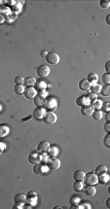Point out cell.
<instances>
[{"label":"cell","instance_id":"6da1fadb","mask_svg":"<svg viewBox=\"0 0 110 209\" xmlns=\"http://www.w3.org/2000/svg\"><path fill=\"white\" fill-rule=\"evenodd\" d=\"M46 165H47L48 169L50 170H57L60 167V160L56 157H50L47 159V162H46Z\"/></svg>","mask_w":110,"mask_h":209},{"label":"cell","instance_id":"7a4b0ae2","mask_svg":"<svg viewBox=\"0 0 110 209\" xmlns=\"http://www.w3.org/2000/svg\"><path fill=\"white\" fill-rule=\"evenodd\" d=\"M44 108L45 110H47L49 112H55L57 108V99H55L53 97H49L45 100L44 103Z\"/></svg>","mask_w":110,"mask_h":209},{"label":"cell","instance_id":"3957f363","mask_svg":"<svg viewBox=\"0 0 110 209\" xmlns=\"http://www.w3.org/2000/svg\"><path fill=\"white\" fill-rule=\"evenodd\" d=\"M84 180L87 185L94 186V185L97 184V182H99V177H97V175L94 173V172H89V173L85 174Z\"/></svg>","mask_w":110,"mask_h":209},{"label":"cell","instance_id":"277c9868","mask_svg":"<svg viewBox=\"0 0 110 209\" xmlns=\"http://www.w3.org/2000/svg\"><path fill=\"white\" fill-rule=\"evenodd\" d=\"M57 117L54 112H46L43 117V122L46 125H54L57 122Z\"/></svg>","mask_w":110,"mask_h":209},{"label":"cell","instance_id":"5b68a950","mask_svg":"<svg viewBox=\"0 0 110 209\" xmlns=\"http://www.w3.org/2000/svg\"><path fill=\"white\" fill-rule=\"evenodd\" d=\"M46 60H47L48 63H50L52 65H56L60 62V56L57 53H48L47 56H46Z\"/></svg>","mask_w":110,"mask_h":209},{"label":"cell","instance_id":"8992f818","mask_svg":"<svg viewBox=\"0 0 110 209\" xmlns=\"http://www.w3.org/2000/svg\"><path fill=\"white\" fill-rule=\"evenodd\" d=\"M50 67L47 65H40L37 68V75L41 78L48 77V75L50 74Z\"/></svg>","mask_w":110,"mask_h":209},{"label":"cell","instance_id":"52a82bcc","mask_svg":"<svg viewBox=\"0 0 110 209\" xmlns=\"http://www.w3.org/2000/svg\"><path fill=\"white\" fill-rule=\"evenodd\" d=\"M28 162L32 165H37L41 163L42 162V156L39 153H31L28 156Z\"/></svg>","mask_w":110,"mask_h":209},{"label":"cell","instance_id":"ba28073f","mask_svg":"<svg viewBox=\"0 0 110 209\" xmlns=\"http://www.w3.org/2000/svg\"><path fill=\"white\" fill-rule=\"evenodd\" d=\"M26 201L28 202V204L31 206V205L36 204V201H37V193L33 191H30L26 195Z\"/></svg>","mask_w":110,"mask_h":209},{"label":"cell","instance_id":"9c48e42d","mask_svg":"<svg viewBox=\"0 0 110 209\" xmlns=\"http://www.w3.org/2000/svg\"><path fill=\"white\" fill-rule=\"evenodd\" d=\"M46 88H47V84L45 83L44 81H36V83L34 85V89L36 90V92H38L39 95H42L46 92Z\"/></svg>","mask_w":110,"mask_h":209},{"label":"cell","instance_id":"30bf717a","mask_svg":"<svg viewBox=\"0 0 110 209\" xmlns=\"http://www.w3.org/2000/svg\"><path fill=\"white\" fill-rule=\"evenodd\" d=\"M24 96L27 99H33L36 96V90L33 87H27L24 88Z\"/></svg>","mask_w":110,"mask_h":209},{"label":"cell","instance_id":"8fae6325","mask_svg":"<svg viewBox=\"0 0 110 209\" xmlns=\"http://www.w3.org/2000/svg\"><path fill=\"white\" fill-rule=\"evenodd\" d=\"M50 147V143L48 141H42L38 144L37 146V153L39 154H45L48 152V149Z\"/></svg>","mask_w":110,"mask_h":209},{"label":"cell","instance_id":"7c38bea8","mask_svg":"<svg viewBox=\"0 0 110 209\" xmlns=\"http://www.w3.org/2000/svg\"><path fill=\"white\" fill-rule=\"evenodd\" d=\"M94 110V109L93 108V106H92L91 104L82 106L81 107V114L85 117H90V116H92V114H93Z\"/></svg>","mask_w":110,"mask_h":209},{"label":"cell","instance_id":"4fadbf2b","mask_svg":"<svg viewBox=\"0 0 110 209\" xmlns=\"http://www.w3.org/2000/svg\"><path fill=\"white\" fill-rule=\"evenodd\" d=\"M14 201L17 205L23 206V205L26 202V195H23V193H18V195L14 196Z\"/></svg>","mask_w":110,"mask_h":209},{"label":"cell","instance_id":"5bb4252c","mask_svg":"<svg viewBox=\"0 0 110 209\" xmlns=\"http://www.w3.org/2000/svg\"><path fill=\"white\" fill-rule=\"evenodd\" d=\"M45 113H46L45 108L37 107V108L34 109V111H33V117H34L35 119H37V120H41V119H43Z\"/></svg>","mask_w":110,"mask_h":209},{"label":"cell","instance_id":"9a60e30c","mask_svg":"<svg viewBox=\"0 0 110 209\" xmlns=\"http://www.w3.org/2000/svg\"><path fill=\"white\" fill-rule=\"evenodd\" d=\"M46 169H48V167L46 165H41V163H37V165H34L33 172H34L36 175H42L46 172Z\"/></svg>","mask_w":110,"mask_h":209},{"label":"cell","instance_id":"2e32d148","mask_svg":"<svg viewBox=\"0 0 110 209\" xmlns=\"http://www.w3.org/2000/svg\"><path fill=\"white\" fill-rule=\"evenodd\" d=\"M82 191H83V192L85 193V195L88 196H93L96 195V193H97L96 188H94V186H92V185H88V186L84 187Z\"/></svg>","mask_w":110,"mask_h":209},{"label":"cell","instance_id":"e0dca14e","mask_svg":"<svg viewBox=\"0 0 110 209\" xmlns=\"http://www.w3.org/2000/svg\"><path fill=\"white\" fill-rule=\"evenodd\" d=\"M45 97L42 95H36L34 98H33V101H34V104L37 106V107H43L45 103Z\"/></svg>","mask_w":110,"mask_h":209},{"label":"cell","instance_id":"ac0fdd59","mask_svg":"<svg viewBox=\"0 0 110 209\" xmlns=\"http://www.w3.org/2000/svg\"><path fill=\"white\" fill-rule=\"evenodd\" d=\"M91 102L89 101V99L87 98V96L86 95H82L80 96V97H78L77 98V100H76V104H77L78 106H85V105H89Z\"/></svg>","mask_w":110,"mask_h":209},{"label":"cell","instance_id":"d6986e66","mask_svg":"<svg viewBox=\"0 0 110 209\" xmlns=\"http://www.w3.org/2000/svg\"><path fill=\"white\" fill-rule=\"evenodd\" d=\"M91 88V84L89 83L87 79H83L79 82V89L81 90H89Z\"/></svg>","mask_w":110,"mask_h":209},{"label":"cell","instance_id":"ffe728a7","mask_svg":"<svg viewBox=\"0 0 110 209\" xmlns=\"http://www.w3.org/2000/svg\"><path fill=\"white\" fill-rule=\"evenodd\" d=\"M85 172L83 170H76L73 173V179L75 181H83L85 178Z\"/></svg>","mask_w":110,"mask_h":209},{"label":"cell","instance_id":"44dd1931","mask_svg":"<svg viewBox=\"0 0 110 209\" xmlns=\"http://www.w3.org/2000/svg\"><path fill=\"white\" fill-rule=\"evenodd\" d=\"M92 117L94 118V121H100L103 118V113L101 110L97 109V110H94L93 114H92Z\"/></svg>","mask_w":110,"mask_h":209},{"label":"cell","instance_id":"7402d4cb","mask_svg":"<svg viewBox=\"0 0 110 209\" xmlns=\"http://www.w3.org/2000/svg\"><path fill=\"white\" fill-rule=\"evenodd\" d=\"M87 80H88V82L90 84H93V85L97 84V80H99V76H97V73H94V72H92V73H90V74L88 75Z\"/></svg>","mask_w":110,"mask_h":209},{"label":"cell","instance_id":"603a6c76","mask_svg":"<svg viewBox=\"0 0 110 209\" xmlns=\"http://www.w3.org/2000/svg\"><path fill=\"white\" fill-rule=\"evenodd\" d=\"M9 131H10V129H9V126H6V125H0V138L7 136L8 133H9Z\"/></svg>","mask_w":110,"mask_h":209},{"label":"cell","instance_id":"cb8c5ba5","mask_svg":"<svg viewBox=\"0 0 110 209\" xmlns=\"http://www.w3.org/2000/svg\"><path fill=\"white\" fill-rule=\"evenodd\" d=\"M35 83H36V80H35V78H33V77H26L23 81V85L26 88L27 87H33L35 85Z\"/></svg>","mask_w":110,"mask_h":209},{"label":"cell","instance_id":"d4e9b609","mask_svg":"<svg viewBox=\"0 0 110 209\" xmlns=\"http://www.w3.org/2000/svg\"><path fill=\"white\" fill-rule=\"evenodd\" d=\"M94 172L97 175H101V174L106 173V172H107V167H106L105 165H99L96 169H94Z\"/></svg>","mask_w":110,"mask_h":209},{"label":"cell","instance_id":"484cf974","mask_svg":"<svg viewBox=\"0 0 110 209\" xmlns=\"http://www.w3.org/2000/svg\"><path fill=\"white\" fill-rule=\"evenodd\" d=\"M101 86L99 84H94L93 86H91L90 88V90H91V92H93V93H96V95H97V93H99L100 92V90H101Z\"/></svg>","mask_w":110,"mask_h":209},{"label":"cell","instance_id":"4316f807","mask_svg":"<svg viewBox=\"0 0 110 209\" xmlns=\"http://www.w3.org/2000/svg\"><path fill=\"white\" fill-rule=\"evenodd\" d=\"M108 180H109V175L107 173H103L101 175H99V184L104 185V184H106L108 182Z\"/></svg>","mask_w":110,"mask_h":209},{"label":"cell","instance_id":"83f0119b","mask_svg":"<svg viewBox=\"0 0 110 209\" xmlns=\"http://www.w3.org/2000/svg\"><path fill=\"white\" fill-rule=\"evenodd\" d=\"M84 188V185L82 183V181H76V182L73 184V189L76 192H81Z\"/></svg>","mask_w":110,"mask_h":209},{"label":"cell","instance_id":"f1b7e54d","mask_svg":"<svg viewBox=\"0 0 110 209\" xmlns=\"http://www.w3.org/2000/svg\"><path fill=\"white\" fill-rule=\"evenodd\" d=\"M14 92L15 93H17V95H23L24 92L23 85H16V86L14 87Z\"/></svg>","mask_w":110,"mask_h":209},{"label":"cell","instance_id":"f546056e","mask_svg":"<svg viewBox=\"0 0 110 209\" xmlns=\"http://www.w3.org/2000/svg\"><path fill=\"white\" fill-rule=\"evenodd\" d=\"M59 153V150L56 146H52V147H49L48 149V154L50 155L51 157H56L57 154Z\"/></svg>","mask_w":110,"mask_h":209},{"label":"cell","instance_id":"4dcf8cb0","mask_svg":"<svg viewBox=\"0 0 110 209\" xmlns=\"http://www.w3.org/2000/svg\"><path fill=\"white\" fill-rule=\"evenodd\" d=\"M100 92L102 93V95L109 96L110 95V86H109V85H105L104 87H102L101 90H100Z\"/></svg>","mask_w":110,"mask_h":209},{"label":"cell","instance_id":"1f68e13d","mask_svg":"<svg viewBox=\"0 0 110 209\" xmlns=\"http://www.w3.org/2000/svg\"><path fill=\"white\" fill-rule=\"evenodd\" d=\"M92 106H93V108L94 109H100L101 108V105H102V101L100 100V99H96V100H94L93 102H92Z\"/></svg>","mask_w":110,"mask_h":209},{"label":"cell","instance_id":"d6a6232c","mask_svg":"<svg viewBox=\"0 0 110 209\" xmlns=\"http://www.w3.org/2000/svg\"><path fill=\"white\" fill-rule=\"evenodd\" d=\"M99 6L102 9H108L110 7V2L108 1V0H100Z\"/></svg>","mask_w":110,"mask_h":209},{"label":"cell","instance_id":"836d02e7","mask_svg":"<svg viewBox=\"0 0 110 209\" xmlns=\"http://www.w3.org/2000/svg\"><path fill=\"white\" fill-rule=\"evenodd\" d=\"M101 81H102L105 85H109V84H110V74H109V73L103 74L102 77H101Z\"/></svg>","mask_w":110,"mask_h":209},{"label":"cell","instance_id":"e575fe53","mask_svg":"<svg viewBox=\"0 0 110 209\" xmlns=\"http://www.w3.org/2000/svg\"><path fill=\"white\" fill-rule=\"evenodd\" d=\"M86 96H87V98L89 99V101H90L91 103H92V102H93L94 100L97 99V95H96V93H93V92H89Z\"/></svg>","mask_w":110,"mask_h":209},{"label":"cell","instance_id":"d590c367","mask_svg":"<svg viewBox=\"0 0 110 209\" xmlns=\"http://www.w3.org/2000/svg\"><path fill=\"white\" fill-rule=\"evenodd\" d=\"M101 108H102V111L103 112H109L110 111V103L109 102H104V103H102L101 105Z\"/></svg>","mask_w":110,"mask_h":209},{"label":"cell","instance_id":"8d00e7d4","mask_svg":"<svg viewBox=\"0 0 110 209\" xmlns=\"http://www.w3.org/2000/svg\"><path fill=\"white\" fill-rule=\"evenodd\" d=\"M80 196H73L70 198V203H79V201H80Z\"/></svg>","mask_w":110,"mask_h":209},{"label":"cell","instance_id":"74e56055","mask_svg":"<svg viewBox=\"0 0 110 209\" xmlns=\"http://www.w3.org/2000/svg\"><path fill=\"white\" fill-rule=\"evenodd\" d=\"M23 81H24V79L22 76H18V77H16V79H15V83H16V85H23Z\"/></svg>","mask_w":110,"mask_h":209},{"label":"cell","instance_id":"f35d334b","mask_svg":"<svg viewBox=\"0 0 110 209\" xmlns=\"http://www.w3.org/2000/svg\"><path fill=\"white\" fill-rule=\"evenodd\" d=\"M104 144L107 147H110V134H109V132L105 135V137H104Z\"/></svg>","mask_w":110,"mask_h":209},{"label":"cell","instance_id":"ab89813d","mask_svg":"<svg viewBox=\"0 0 110 209\" xmlns=\"http://www.w3.org/2000/svg\"><path fill=\"white\" fill-rule=\"evenodd\" d=\"M6 149V145L5 143H3V142H0V155L4 152V150Z\"/></svg>","mask_w":110,"mask_h":209},{"label":"cell","instance_id":"60d3db41","mask_svg":"<svg viewBox=\"0 0 110 209\" xmlns=\"http://www.w3.org/2000/svg\"><path fill=\"white\" fill-rule=\"evenodd\" d=\"M5 20H6V16H5V14L0 13V25H2V23H4Z\"/></svg>","mask_w":110,"mask_h":209},{"label":"cell","instance_id":"b9f144b4","mask_svg":"<svg viewBox=\"0 0 110 209\" xmlns=\"http://www.w3.org/2000/svg\"><path fill=\"white\" fill-rule=\"evenodd\" d=\"M105 70H106V73H109L110 72V61H107L105 63Z\"/></svg>","mask_w":110,"mask_h":209},{"label":"cell","instance_id":"7bdbcfd3","mask_svg":"<svg viewBox=\"0 0 110 209\" xmlns=\"http://www.w3.org/2000/svg\"><path fill=\"white\" fill-rule=\"evenodd\" d=\"M104 129H105V131H107V132L110 131V123L109 122H106L105 126H104Z\"/></svg>","mask_w":110,"mask_h":209},{"label":"cell","instance_id":"ee69618b","mask_svg":"<svg viewBox=\"0 0 110 209\" xmlns=\"http://www.w3.org/2000/svg\"><path fill=\"white\" fill-rule=\"evenodd\" d=\"M31 118H32V116H31V115H29V116H27L26 118H23V119H22V122H26L27 120L31 119Z\"/></svg>","mask_w":110,"mask_h":209},{"label":"cell","instance_id":"f6af8a7d","mask_svg":"<svg viewBox=\"0 0 110 209\" xmlns=\"http://www.w3.org/2000/svg\"><path fill=\"white\" fill-rule=\"evenodd\" d=\"M105 120H106V122H109V121H110V113H109V112H106Z\"/></svg>","mask_w":110,"mask_h":209},{"label":"cell","instance_id":"bcb514c9","mask_svg":"<svg viewBox=\"0 0 110 209\" xmlns=\"http://www.w3.org/2000/svg\"><path fill=\"white\" fill-rule=\"evenodd\" d=\"M47 54H48V52L47 51H42V53H41V56H43V57H46V56H47Z\"/></svg>","mask_w":110,"mask_h":209},{"label":"cell","instance_id":"7dc6e473","mask_svg":"<svg viewBox=\"0 0 110 209\" xmlns=\"http://www.w3.org/2000/svg\"><path fill=\"white\" fill-rule=\"evenodd\" d=\"M109 19H110V16H109V15H108V16H107V17H106V23H107V25H110V23H109Z\"/></svg>","mask_w":110,"mask_h":209},{"label":"cell","instance_id":"c3c4849f","mask_svg":"<svg viewBox=\"0 0 110 209\" xmlns=\"http://www.w3.org/2000/svg\"><path fill=\"white\" fill-rule=\"evenodd\" d=\"M109 201H110V198H108L107 201H106V207L107 208H110V205H109Z\"/></svg>","mask_w":110,"mask_h":209},{"label":"cell","instance_id":"681fc988","mask_svg":"<svg viewBox=\"0 0 110 209\" xmlns=\"http://www.w3.org/2000/svg\"><path fill=\"white\" fill-rule=\"evenodd\" d=\"M56 208H62V206H56V207H54V209H56Z\"/></svg>","mask_w":110,"mask_h":209},{"label":"cell","instance_id":"f907efd6","mask_svg":"<svg viewBox=\"0 0 110 209\" xmlns=\"http://www.w3.org/2000/svg\"><path fill=\"white\" fill-rule=\"evenodd\" d=\"M0 109H1V106H0Z\"/></svg>","mask_w":110,"mask_h":209}]
</instances>
